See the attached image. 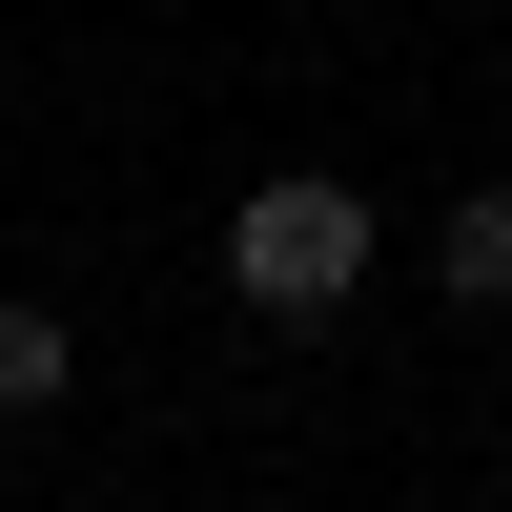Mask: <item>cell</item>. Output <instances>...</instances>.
Masks as SVG:
<instances>
[{
    "label": "cell",
    "mask_w": 512,
    "mask_h": 512,
    "mask_svg": "<svg viewBox=\"0 0 512 512\" xmlns=\"http://www.w3.org/2000/svg\"><path fill=\"white\" fill-rule=\"evenodd\" d=\"M369 267H390V205L328 185V164H267V185L226 205V308H246V328H328Z\"/></svg>",
    "instance_id": "1"
},
{
    "label": "cell",
    "mask_w": 512,
    "mask_h": 512,
    "mask_svg": "<svg viewBox=\"0 0 512 512\" xmlns=\"http://www.w3.org/2000/svg\"><path fill=\"white\" fill-rule=\"evenodd\" d=\"M62 390H82V328L41 287H0V431H62Z\"/></svg>",
    "instance_id": "2"
},
{
    "label": "cell",
    "mask_w": 512,
    "mask_h": 512,
    "mask_svg": "<svg viewBox=\"0 0 512 512\" xmlns=\"http://www.w3.org/2000/svg\"><path fill=\"white\" fill-rule=\"evenodd\" d=\"M431 287H451V308H512V185L431 205Z\"/></svg>",
    "instance_id": "3"
}]
</instances>
